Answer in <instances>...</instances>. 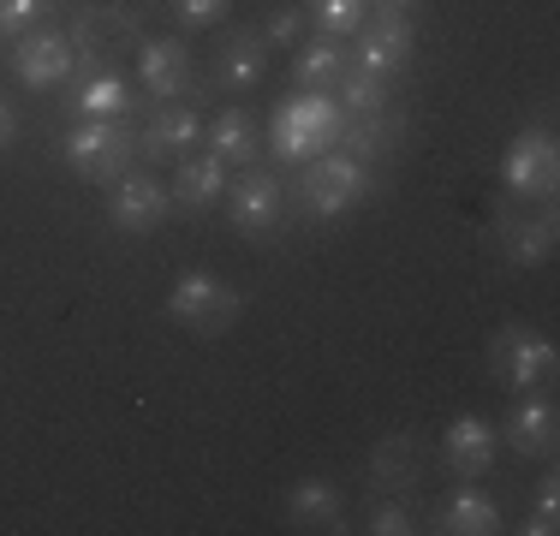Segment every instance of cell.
<instances>
[{
  "mask_svg": "<svg viewBox=\"0 0 560 536\" xmlns=\"http://www.w3.org/2000/svg\"><path fill=\"white\" fill-rule=\"evenodd\" d=\"M340 126H346V114H340L335 96H311V90H299L292 102L275 107V119H269V150H275V161H287V167H304L311 155L335 150V143H340Z\"/></svg>",
  "mask_w": 560,
  "mask_h": 536,
  "instance_id": "6da1fadb",
  "label": "cell"
},
{
  "mask_svg": "<svg viewBox=\"0 0 560 536\" xmlns=\"http://www.w3.org/2000/svg\"><path fill=\"white\" fill-rule=\"evenodd\" d=\"M60 155L78 179L114 185V179H126L131 161H138V131H131L126 119H78V126L66 131Z\"/></svg>",
  "mask_w": 560,
  "mask_h": 536,
  "instance_id": "7a4b0ae2",
  "label": "cell"
},
{
  "mask_svg": "<svg viewBox=\"0 0 560 536\" xmlns=\"http://www.w3.org/2000/svg\"><path fill=\"white\" fill-rule=\"evenodd\" d=\"M370 197V161L346 155V150H323L304 161L299 173V203L316 214V221H335V214H352Z\"/></svg>",
  "mask_w": 560,
  "mask_h": 536,
  "instance_id": "3957f363",
  "label": "cell"
},
{
  "mask_svg": "<svg viewBox=\"0 0 560 536\" xmlns=\"http://www.w3.org/2000/svg\"><path fill=\"white\" fill-rule=\"evenodd\" d=\"M489 370H495L501 387H513V394H537V387H555L560 352H555L549 334L525 328V322H506L495 340H489Z\"/></svg>",
  "mask_w": 560,
  "mask_h": 536,
  "instance_id": "277c9868",
  "label": "cell"
},
{
  "mask_svg": "<svg viewBox=\"0 0 560 536\" xmlns=\"http://www.w3.org/2000/svg\"><path fill=\"white\" fill-rule=\"evenodd\" d=\"M167 316L179 322V328L215 340V334H226L238 316H245V299H238L226 280L203 275V268H191V275H179V280L167 287Z\"/></svg>",
  "mask_w": 560,
  "mask_h": 536,
  "instance_id": "5b68a950",
  "label": "cell"
},
{
  "mask_svg": "<svg viewBox=\"0 0 560 536\" xmlns=\"http://www.w3.org/2000/svg\"><path fill=\"white\" fill-rule=\"evenodd\" d=\"M501 179L518 203H555V185H560V150H555V131L549 126H525L501 155Z\"/></svg>",
  "mask_w": 560,
  "mask_h": 536,
  "instance_id": "8992f818",
  "label": "cell"
},
{
  "mask_svg": "<svg viewBox=\"0 0 560 536\" xmlns=\"http://www.w3.org/2000/svg\"><path fill=\"white\" fill-rule=\"evenodd\" d=\"M501 447L518 453V459H549L555 441H560V406L549 399V387H537V394H518L513 411L495 423Z\"/></svg>",
  "mask_w": 560,
  "mask_h": 536,
  "instance_id": "52a82bcc",
  "label": "cell"
},
{
  "mask_svg": "<svg viewBox=\"0 0 560 536\" xmlns=\"http://www.w3.org/2000/svg\"><path fill=\"white\" fill-rule=\"evenodd\" d=\"M221 203H226V221H233L238 233L262 238V233H275L280 209H287V185H280L269 167H245V173H238V185L226 179Z\"/></svg>",
  "mask_w": 560,
  "mask_h": 536,
  "instance_id": "ba28073f",
  "label": "cell"
},
{
  "mask_svg": "<svg viewBox=\"0 0 560 536\" xmlns=\"http://www.w3.org/2000/svg\"><path fill=\"white\" fill-rule=\"evenodd\" d=\"M78 66V43L66 31H24L19 48H12V72H19L24 90H55L72 78Z\"/></svg>",
  "mask_w": 560,
  "mask_h": 536,
  "instance_id": "9c48e42d",
  "label": "cell"
},
{
  "mask_svg": "<svg viewBox=\"0 0 560 536\" xmlns=\"http://www.w3.org/2000/svg\"><path fill=\"white\" fill-rule=\"evenodd\" d=\"M411 43H418V31H411L406 12H370L364 31H358V48H352V66H364V72L376 78H394L411 66Z\"/></svg>",
  "mask_w": 560,
  "mask_h": 536,
  "instance_id": "30bf717a",
  "label": "cell"
},
{
  "mask_svg": "<svg viewBox=\"0 0 560 536\" xmlns=\"http://www.w3.org/2000/svg\"><path fill=\"white\" fill-rule=\"evenodd\" d=\"M173 214V191L162 179H150V173H126V179H114L108 191V221L119 233H155Z\"/></svg>",
  "mask_w": 560,
  "mask_h": 536,
  "instance_id": "8fae6325",
  "label": "cell"
},
{
  "mask_svg": "<svg viewBox=\"0 0 560 536\" xmlns=\"http://www.w3.org/2000/svg\"><path fill=\"white\" fill-rule=\"evenodd\" d=\"M501 453V435L489 418H477V411H459L447 429H442V459L453 477H483L489 465H495Z\"/></svg>",
  "mask_w": 560,
  "mask_h": 536,
  "instance_id": "7c38bea8",
  "label": "cell"
},
{
  "mask_svg": "<svg viewBox=\"0 0 560 536\" xmlns=\"http://www.w3.org/2000/svg\"><path fill=\"white\" fill-rule=\"evenodd\" d=\"M191 143H203V119H197V107H173V102H162V114L138 131L143 161H179L191 155Z\"/></svg>",
  "mask_w": 560,
  "mask_h": 536,
  "instance_id": "4fadbf2b",
  "label": "cell"
},
{
  "mask_svg": "<svg viewBox=\"0 0 560 536\" xmlns=\"http://www.w3.org/2000/svg\"><path fill=\"white\" fill-rule=\"evenodd\" d=\"M340 518H346V494L328 477H304L287 489V525L292 531H304V536L311 531H346Z\"/></svg>",
  "mask_w": 560,
  "mask_h": 536,
  "instance_id": "5bb4252c",
  "label": "cell"
},
{
  "mask_svg": "<svg viewBox=\"0 0 560 536\" xmlns=\"http://www.w3.org/2000/svg\"><path fill=\"white\" fill-rule=\"evenodd\" d=\"M138 78L155 102H173L191 90V54H185V43H173V36H155V43L138 48Z\"/></svg>",
  "mask_w": 560,
  "mask_h": 536,
  "instance_id": "9a60e30c",
  "label": "cell"
},
{
  "mask_svg": "<svg viewBox=\"0 0 560 536\" xmlns=\"http://www.w3.org/2000/svg\"><path fill=\"white\" fill-rule=\"evenodd\" d=\"M346 66H352V48H346L340 36L316 31L311 43L299 48V60H292V84L311 90V96H335V84L346 78Z\"/></svg>",
  "mask_w": 560,
  "mask_h": 536,
  "instance_id": "2e32d148",
  "label": "cell"
},
{
  "mask_svg": "<svg viewBox=\"0 0 560 536\" xmlns=\"http://www.w3.org/2000/svg\"><path fill=\"white\" fill-rule=\"evenodd\" d=\"M555 238H560L555 203H542V214H530V221H501V257L513 268H542L555 257Z\"/></svg>",
  "mask_w": 560,
  "mask_h": 536,
  "instance_id": "e0dca14e",
  "label": "cell"
},
{
  "mask_svg": "<svg viewBox=\"0 0 560 536\" xmlns=\"http://www.w3.org/2000/svg\"><path fill=\"white\" fill-rule=\"evenodd\" d=\"M173 209H215L226 197V161L221 155H179V173H173Z\"/></svg>",
  "mask_w": 560,
  "mask_h": 536,
  "instance_id": "ac0fdd59",
  "label": "cell"
},
{
  "mask_svg": "<svg viewBox=\"0 0 560 536\" xmlns=\"http://www.w3.org/2000/svg\"><path fill=\"white\" fill-rule=\"evenodd\" d=\"M203 143H209V155L226 161V167H257V155H262V131H257V119H250L245 107H226V114L209 119Z\"/></svg>",
  "mask_w": 560,
  "mask_h": 536,
  "instance_id": "d6986e66",
  "label": "cell"
},
{
  "mask_svg": "<svg viewBox=\"0 0 560 536\" xmlns=\"http://www.w3.org/2000/svg\"><path fill=\"white\" fill-rule=\"evenodd\" d=\"M215 78L226 90H257L269 78V43L257 31H233L215 54Z\"/></svg>",
  "mask_w": 560,
  "mask_h": 536,
  "instance_id": "ffe728a7",
  "label": "cell"
},
{
  "mask_svg": "<svg viewBox=\"0 0 560 536\" xmlns=\"http://www.w3.org/2000/svg\"><path fill=\"white\" fill-rule=\"evenodd\" d=\"M435 531L442 536H495L501 531V506L489 501L483 489H453L447 501H442V513H435Z\"/></svg>",
  "mask_w": 560,
  "mask_h": 536,
  "instance_id": "44dd1931",
  "label": "cell"
},
{
  "mask_svg": "<svg viewBox=\"0 0 560 536\" xmlns=\"http://www.w3.org/2000/svg\"><path fill=\"white\" fill-rule=\"evenodd\" d=\"M418 477H423L418 435H406V429L382 435L376 453H370V482H376V489H406V482H418Z\"/></svg>",
  "mask_w": 560,
  "mask_h": 536,
  "instance_id": "7402d4cb",
  "label": "cell"
},
{
  "mask_svg": "<svg viewBox=\"0 0 560 536\" xmlns=\"http://www.w3.org/2000/svg\"><path fill=\"white\" fill-rule=\"evenodd\" d=\"M78 119H126L131 114V84L119 72H84L78 78V96H72Z\"/></svg>",
  "mask_w": 560,
  "mask_h": 536,
  "instance_id": "603a6c76",
  "label": "cell"
},
{
  "mask_svg": "<svg viewBox=\"0 0 560 536\" xmlns=\"http://www.w3.org/2000/svg\"><path fill=\"white\" fill-rule=\"evenodd\" d=\"M335 96H340V114H388V78L364 72V66H346Z\"/></svg>",
  "mask_w": 560,
  "mask_h": 536,
  "instance_id": "cb8c5ba5",
  "label": "cell"
},
{
  "mask_svg": "<svg viewBox=\"0 0 560 536\" xmlns=\"http://www.w3.org/2000/svg\"><path fill=\"white\" fill-rule=\"evenodd\" d=\"M304 19L316 24L323 36H358L364 31V19H370V0H304Z\"/></svg>",
  "mask_w": 560,
  "mask_h": 536,
  "instance_id": "d4e9b609",
  "label": "cell"
},
{
  "mask_svg": "<svg viewBox=\"0 0 560 536\" xmlns=\"http://www.w3.org/2000/svg\"><path fill=\"white\" fill-rule=\"evenodd\" d=\"M518 531H525V536H555L560 531V482L555 477L537 482V506H530V518Z\"/></svg>",
  "mask_w": 560,
  "mask_h": 536,
  "instance_id": "484cf974",
  "label": "cell"
},
{
  "mask_svg": "<svg viewBox=\"0 0 560 536\" xmlns=\"http://www.w3.org/2000/svg\"><path fill=\"white\" fill-rule=\"evenodd\" d=\"M370 536H411L418 531V513H411L406 501H376L370 506V525H364Z\"/></svg>",
  "mask_w": 560,
  "mask_h": 536,
  "instance_id": "4316f807",
  "label": "cell"
},
{
  "mask_svg": "<svg viewBox=\"0 0 560 536\" xmlns=\"http://www.w3.org/2000/svg\"><path fill=\"white\" fill-rule=\"evenodd\" d=\"M55 0H0V36H24L36 19H48Z\"/></svg>",
  "mask_w": 560,
  "mask_h": 536,
  "instance_id": "83f0119b",
  "label": "cell"
},
{
  "mask_svg": "<svg viewBox=\"0 0 560 536\" xmlns=\"http://www.w3.org/2000/svg\"><path fill=\"white\" fill-rule=\"evenodd\" d=\"M226 12H233V0H173V19H179L185 31H209Z\"/></svg>",
  "mask_w": 560,
  "mask_h": 536,
  "instance_id": "f1b7e54d",
  "label": "cell"
},
{
  "mask_svg": "<svg viewBox=\"0 0 560 536\" xmlns=\"http://www.w3.org/2000/svg\"><path fill=\"white\" fill-rule=\"evenodd\" d=\"M299 31H304V12L299 7H275L269 12V19H262V43H269V48H292V43H299Z\"/></svg>",
  "mask_w": 560,
  "mask_h": 536,
  "instance_id": "f546056e",
  "label": "cell"
},
{
  "mask_svg": "<svg viewBox=\"0 0 560 536\" xmlns=\"http://www.w3.org/2000/svg\"><path fill=\"white\" fill-rule=\"evenodd\" d=\"M12 143H19V107H12V102H0V155H7Z\"/></svg>",
  "mask_w": 560,
  "mask_h": 536,
  "instance_id": "4dcf8cb0",
  "label": "cell"
},
{
  "mask_svg": "<svg viewBox=\"0 0 560 536\" xmlns=\"http://www.w3.org/2000/svg\"><path fill=\"white\" fill-rule=\"evenodd\" d=\"M370 7H382V12H411L418 0H370Z\"/></svg>",
  "mask_w": 560,
  "mask_h": 536,
  "instance_id": "1f68e13d",
  "label": "cell"
}]
</instances>
